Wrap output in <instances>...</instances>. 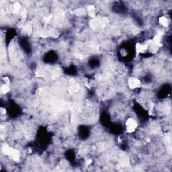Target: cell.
<instances>
[{"instance_id": "6da1fadb", "label": "cell", "mask_w": 172, "mask_h": 172, "mask_svg": "<svg viewBox=\"0 0 172 172\" xmlns=\"http://www.w3.org/2000/svg\"><path fill=\"white\" fill-rule=\"evenodd\" d=\"M137 124L136 121L133 118H129L127 120V121L126 122V129L127 131L129 133H133L135 130V129H136Z\"/></svg>"}, {"instance_id": "7a4b0ae2", "label": "cell", "mask_w": 172, "mask_h": 172, "mask_svg": "<svg viewBox=\"0 0 172 172\" xmlns=\"http://www.w3.org/2000/svg\"><path fill=\"white\" fill-rule=\"evenodd\" d=\"M129 87L131 89H136L140 87V81L136 77L130 78L128 81Z\"/></svg>"}, {"instance_id": "3957f363", "label": "cell", "mask_w": 172, "mask_h": 172, "mask_svg": "<svg viewBox=\"0 0 172 172\" xmlns=\"http://www.w3.org/2000/svg\"><path fill=\"white\" fill-rule=\"evenodd\" d=\"M159 22H160L161 25L163 27H167L168 25V20L166 17H164V16L161 17V18L159 19Z\"/></svg>"}]
</instances>
